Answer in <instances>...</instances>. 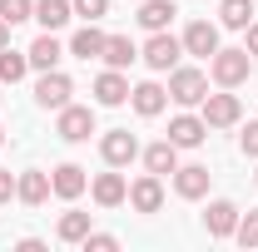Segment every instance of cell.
Returning a JSON list of instances; mask_svg holds the SVG:
<instances>
[{"instance_id":"24","label":"cell","mask_w":258,"mask_h":252,"mask_svg":"<svg viewBox=\"0 0 258 252\" xmlns=\"http://www.w3.org/2000/svg\"><path fill=\"white\" fill-rule=\"evenodd\" d=\"M219 20H224L228 30H248L253 25V0H224L219 5Z\"/></svg>"},{"instance_id":"5","label":"cell","mask_w":258,"mask_h":252,"mask_svg":"<svg viewBox=\"0 0 258 252\" xmlns=\"http://www.w3.org/2000/svg\"><path fill=\"white\" fill-rule=\"evenodd\" d=\"M55 134H60L64 144H85V139L95 134V109H85V104H64Z\"/></svg>"},{"instance_id":"6","label":"cell","mask_w":258,"mask_h":252,"mask_svg":"<svg viewBox=\"0 0 258 252\" xmlns=\"http://www.w3.org/2000/svg\"><path fill=\"white\" fill-rule=\"evenodd\" d=\"M99 154H104V163H109V168H124V163H134V158H139V139H134L129 129H109V134L99 139Z\"/></svg>"},{"instance_id":"31","label":"cell","mask_w":258,"mask_h":252,"mask_svg":"<svg viewBox=\"0 0 258 252\" xmlns=\"http://www.w3.org/2000/svg\"><path fill=\"white\" fill-rule=\"evenodd\" d=\"M238 149H243L248 158H258V119H253L248 129H243V134H238Z\"/></svg>"},{"instance_id":"25","label":"cell","mask_w":258,"mask_h":252,"mask_svg":"<svg viewBox=\"0 0 258 252\" xmlns=\"http://www.w3.org/2000/svg\"><path fill=\"white\" fill-rule=\"evenodd\" d=\"M25 69H30V55H15L10 45L0 50V84H15V79H25Z\"/></svg>"},{"instance_id":"18","label":"cell","mask_w":258,"mask_h":252,"mask_svg":"<svg viewBox=\"0 0 258 252\" xmlns=\"http://www.w3.org/2000/svg\"><path fill=\"white\" fill-rule=\"evenodd\" d=\"M144 168H149V173H174V168H179V144H169V139H159V144H149V149H144Z\"/></svg>"},{"instance_id":"22","label":"cell","mask_w":258,"mask_h":252,"mask_svg":"<svg viewBox=\"0 0 258 252\" xmlns=\"http://www.w3.org/2000/svg\"><path fill=\"white\" fill-rule=\"evenodd\" d=\"M104 40H109V35L95 30V20H90L85 30L70 40V55H80V60H99V55H104Z\"/></svg>"},{"instance_id":"23","label":"cell","mask_w":258,"mask_h":252,"mask_svg":"<svg viewBox=\"0 0 258 252\" xmlns=\"http://www.w3.org/2000/svg\"><path fill=\"white\" fill-rule=\"evenodd\" d=\"M70 15H75V5H70V0H35V20H40L45 30H60Z\"/></svg>"},{"instance_id":"2","label":"cell","mask_w":258,"mask_h":252,"mask_svg":"<svg viewBox=\"0 0 258 252\" xmlns=\"http://www.w3.org/2000/svg\"><path fill=\"white\" fill-rule=\"evenodd\" d=\"M204 94H209V74L204 69H184V64L169 69V99L174 104L194 109V104H204Z\"/></svg>"},{"instance_id":"21","label":"cell","mask_w":258,"mask_h":252,"mask_svg":"<svg viewBox=\"0 0 258 252\" xmlns=\"http://www.w3.org/2000/svg\"><path fill=\"white\" fill-rule=\"evenodd\" d=\"M25 55H30V69H55L64 50H60V40H55V30H45L30 50H25Z\"/></svg>"},{"instance_id":"27","label":"cell","mask_w":258,"mask_h":252,"mask_svg":"<svg viewBox=\"0 0 258 252\" xmlns=\"http://www.w3.org/2000/svg\"><path fill=\"white\" fill-rule=\"evenodd\" d=\"M0 20H10V25L35 20V0H0Z\"/></svg>"},{"instance_id":"10","label":"cell","mask_w":258,"mask_h":252,"mask_svg":"<svg viewBox=\"0 0 258 252\" xmlns=\"http://www.w3.org/2000/svg\"><path fill=\"white\" fill-rule=\"evenodd\" d=\"M129 104H134L144 119H154V114H164V104H169V89L154 84V79H144V84H134V89H129Z\"/></svg>"},{"instance_id":"29","label":"cell","mask_w":258,"mask_h":252,"mask_svg":"<svg viewBox=\"0 0 258 252\" xmlns=\"http://www.w3.org/2000/svg\"><path fill=\"white\" fill-rule=\"evenodd\" d=\"M114 247H119V237H114V232H95V227L85 232V252H114Z\"/></svg>"},{"instance_id":"17","label":"cell","mask_w":258,"mask_h":252,"mask_svg":"<svg viewBox=\"0 0 258 252\" xmlns=\"http://www.w3.org/2000/svg\"><path fill=\"white\" fill-rule=\"evenodd\" d=\"M179 15V5L174 0H139V25L154 35V30H169V20Z\"/></svg>"},{"instance_id":"7","label":"cell","mask_w":258,"mask_h":252,"mask_svg":"<svg viewBox=\"0 0 258 252\" xmlns=\"http://www.w3.org/2000/svg\"><path fill=\"white\" fill-rule=\"evenodd\" d=\"M238 119H243L238 94H204V124L209 129H233Z\"/></svg>"},{"instance_id":"9","label":"cell","mask_w":258,"mask_h":252,"mask_svg":"<svg viewBox=\"0 0 258 252\" xmlns=\"http://www.w3.org/2000/svg\"><path fill=\"white\" fill-rule=\"evenodd\" d=\"M204 134H209L204 114H179V119H169V144H179V149H199Z\"/></svg>"},{"instance_id":"19","label":"cell","mask_w":258,"mask_h":252,"mask_svg":"<svg viewBox=\"0 0 258 252\" xmlns=\"http://www.w3.org/2000/svg\"><path fill=\"white\" fill-rule=\"evenodd\" d=\"M90 193H95V203H99V208H119V203L129 198V183L119 178V173H99Z\"/></svg>"},{"instance_id":"32","label":"cell","mask_w":258,"mask_h":252,"mask_svg":"<svg viewBox=\"0 0 258 252\" xmlns=\"http://www.w3.org/2000/svg\"><path fill=\"white\" fill-rule=\"evenodd\" d=\"M10 198H15V178L0 168V203H10Z\"/></svg>"},{"instance_id":"4","label":"cell","mask_w":258,"mask_h":252,"mask_svg":"<svg viewBox=\"0 0 258 252\" xmlns=\"http://www.w3.org/2000/svg\"><path fill=\"white\" fill-rule=\"evenodd\" d=\"M70 94H75L70 74H60V69H40V84H35V104H40V109H64Z\"/></svg>"},{"instance_id":"1","label":"cell","mask_w":258,"mask_h":252,"mask_svg":"<svg viewBox=\"0 0 258 252\" xmlns=\"http://www.w3.org/2000/svg\"><path fill=\"white\" fill-rule=\"evenodd\" d=\"M248 64H253L248 50H214V55H209V74H214L219 89H238V84L248 79Z\"/></svg>"},{"instance_id":"28","label":"cell","mask_w":258,"mask_h":252,"mask_svg":"<svg viewBox=\"0 0 258 252\" xmlns=\"http://www.w3.org/2000/svg\"><path fill=\"white\" fill-rule=\"evenodd\" d=\"M233 237H238L243 247H258V213H238V227H233Z\"/></svg>"},{"instance_id":"15","label":"cell","mask_w":258,"mask_h":252,"mask_svg":"<svg viewBox=\"0 0 258 252\" xmlns=\"http://www.w3.org/2000/svg\"><path fill=\"white\" fill-rule=\"evenodd\" d=\"M95 99L104 104V109L124 104V99H129V79H124V69H104V74L95 79Z\"/></svg>"},{"instance_id":"34","label":"cell","mask_w":258,"mask_h":252,"mask_svg":"<svg viewBox=\"0 0 258 252\" xmlns=\"http://www.w3.org/2000/svg\"><path fill=\"white\" fill-rule=\"evenodd\" d=\"M10 45V20H0V50Z\"/></svg>"},{"instance_id":"8","label":"cell","mask_w":258,"mask_h":252,"mask_svg":"<svg viewBox=\"0 0 258 252\" xmlns=\"http://www.w3.org/2000/svg\"><path fill=\"white\" fill-rule=\"evenodd\" d=\"M129 208H134V213H159V208H164V183H159V173H144V178H134V183H129Z\"/></svg>"},{"instance_id":"14","label":"cell","mask_w":258,"mask_h":252,"mask_svg":"<svg viewBox=\"0 0 258 252\" xmlns=\"http://www.w3.org/2000/svg\"><path fill=\"white\" fill-rule=\"evenodd\" d=\"M209 168L204 163H184V168H174V188H179V198H204L209 193Z\"/></svg>"},{"instance_id":"26","label":"cell","mask_w":258,"mask_h":252,"mask_svg":"<svg viewBox=\"0 0 258 252\" xmlns=\"http://www.w3.org/2000/svg\"><path fill=\"white\" fill-rule=\"evenodd\" d=\"M60 242H85V232H90V213H60Z\"/></svg>"},{"instance_id":"11","label":"cell","mask_w":258,"mask_h":252,"mask_svg":"<svg viewBox=\"0 0 258 252\" xmlns=\"http://www.w3.org/2000/svg\"><path fill=\"white\" fill-rule=\"evenodd\" d=\"M50 193H55V188H50V173H40V168H30V173L15 178V198H20L25 208H40Z\"/></svg>"},{"instance_id":"12","label":"cell","mask_w":258,"mask_h":252,"mask_svg":"<svg viewBox=\"0 0 258 252\" xmlns=\"http://www.w3.org/2000/svg\"><path fill=\"white\" fill-rule=\"evenodd\" d=\"M219 50V25H209V20H194L189 30H184V55H214Z\"/></svg>"},{"instance_id":"33","label":"cell","mask_w":258,"mask_h":252,"mask_svg":"<svg viewBox=\"0 0 258 252\" xmlns=\"http://www.w3.org/2000/svg\"><path fill=\"white\" fill-rule=\"evenodd\" d=\"M243 50H248V55H253V60H258V20H253V25H248V40H243Z\"/></svg>"},{"instance_id":"13","label":"cell","mask_w":258,"mask_h":252,"mask_svg":"<svg viewBox=\"0 0 258 252\" xmlns=\"http://www.w3.org/2000/svg\"><path fill=\"white\" fill-rule=\"evenodd\" d=\"M50 188H55V198H80V193L90 188V178H85L80 163H60V168L50 173Z\"/></svg>"},{"instance_id":"20","label":"cell","mask_w":258,"mask_h":252,"mask_svg":"<svg viewBox=\"0 0 258 252\" xmlns=\"http://www.w3.org/2000/svg\"><path fill=\"white\" fill-rule=\"evenodd\" d=\"M99 60L109 64V69H129V64L139 60V50H134V40H129V35H109V40H104V55H99Z\"/></svg>"},{"instance_id":"16","label":"cell","mask_w":258,"mask_h":252,"mask_svg":"<svg viewBox=\"0 0 258 252\" xmlns=\"http://www.w3.org/2000/svg\"><path fill=\"white\" fill-rule=\"evenodd\" d=\"M204 227H209V237H233V227H238V208L219 198V203H209V213H204Z\"/></svg>"},{"instance_id":"30","label":"cell","mask_w":258,"mask_h":252,"mask_svg":"<svg viewBox=\"0 0 258 252\" xmlns=\"http://www.w3.org/2000/svg\"><path fill=\"white\" fill-rule=\"evenodd\" d=\"M75 5V15H85V20H99V15H109V0H70Z\"/></svg>"},{"instance_id":"3","label":"cell","mask_w":258,"mask_h":252,"mask_svg":"<svg viewBox=\"0 0 258 252\" xmlns=\"http://www.w3.org/2000/svg\"><path fill=\"white\" fill-rule=\"evenodd\" d=\"M179 55H184V40H174L169 30H154V35H149V45L139 50V60L149 64V69H159V74H164V69H174Z\"/></svg>"},{"instance_id":"35","label":"cell","mask_w":258,"mask_h":252,"mask_svg":"<svg viewBox=\"0 0 258 252\" xmlns=\"http://www.w3.org/2000/svg\"><path fill=\"white\" fill-rule=\"evenodd\" d=\"M0 144H5V129H0Z\"/></svg>"}]
</instances>
